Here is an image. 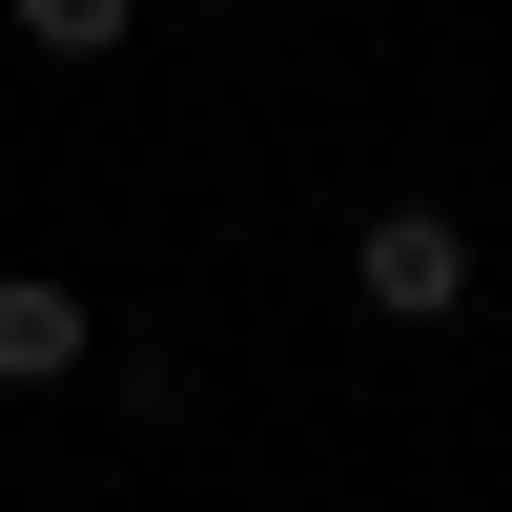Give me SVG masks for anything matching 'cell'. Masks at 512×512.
<instances>
[{"label":"cell","instance_id":"3","mask_svg":"<svg viewBox=\"0 0 512 512\" xmlns=\"http://www.w3.org/2000/svg\"><path fill=\"white\" fill-rule=\"evenodd\" d=\"M103 390L144 410V431H185V349H164V328H123V349H103Z\"/></svg>","mask_w":512,"mask_h":512},{"label":"cell","instance_id":"1","mask_svg":"<svg viewBox=\"0 0 512 512\" xmlns=\"http://www.w3.org/2000/svg\"><path fill=\"white\" fill-rule=\"evenodd\" d=\"M349 308L369 328H451L472 308V226H451V205H369L349 226Z\"/></svg>","mask_w":512,"mask_h":512},{"label":"cell","instance_id":"2","mask_svg":"<svg viewBox=\"0 0 512 512\" xmlns=\"http://www.w3.org/2000/svg\"><path fill=\"white\" fill-rule=\"evenodd\" d=\"M82 369H103V308L62 267H0V390H82Z\"/></svg>","mask_w":512,"mask_h":512}]
</instances>
